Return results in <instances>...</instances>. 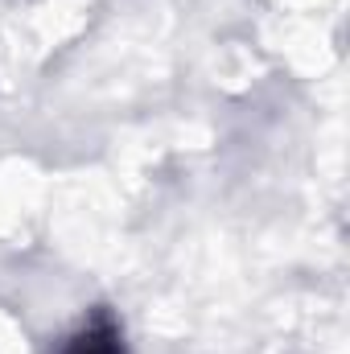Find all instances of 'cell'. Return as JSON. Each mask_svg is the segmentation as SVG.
Returning <instances> with one entry per match:
<instances>
[{"mask_svg":"<svg viewBox=\"0 0 350 354\" xmlns=\"http://www.w3.org/2000/svg\"><path fill=\"white\" fill-rule=\"evenodd\" d=\"M58 354H128L124 351V330L107 309H95L87 322L58 346Z\"/></svg>","mask_w":350,"mask_h":354,"instance_id":"6da1fadb","label":"cell"}]
</instances>
